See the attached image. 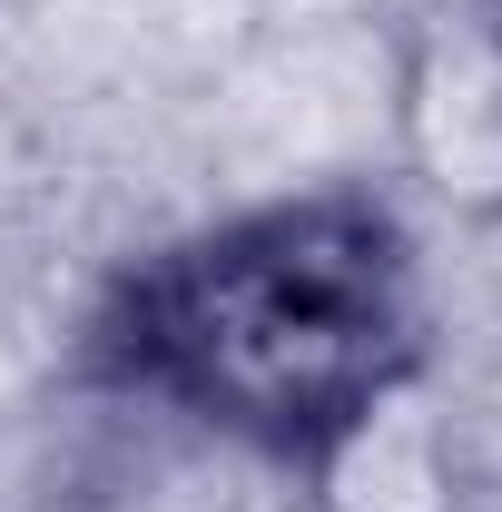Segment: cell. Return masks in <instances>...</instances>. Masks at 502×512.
Masks as SVG:
<instances>
[{"instance_id":"7a4b0ae2","label":"cell","mask_w":502,"mask_h":512,"mask_svg":"<svg viewBox=\"0 0 502 512\" xmlns=\"http://www.w3.org/2000/svg\"><path fill=\"white\" fill-rule=\"evenodd\" d=\"M404 168L463 207L502 217V0H434L404 50Z\"/></svg>"},{"instance_id":"6da1fadb","label":"cell","mask_w":502,"mask_h":512,"mask_svg":"<svg viewBox=\"0 0 502 512\" xmlns=\"http://www.w3.org/2000/svg\"><path fill=\"white\" fill-rule=\"evenodd\" d=\"M99 375L276 463L424 375V256L375 188L217 217L99 306Z\"/></svg>"},{"instance_id":"3957f363","label":"cell","mask_w":502,"mask_h":512,"mask_svg":"<svg viewBox=\"0 0 502 512\" xmlns=\"http://www.w3.org/2000/svg\"><path fill=\"white\" fill-rule=\"evenodd\" d=\"M296 473L315 512H453V444L424 414V375L375 394L355 424H335Z\"/></svg>"}]
</instances>
